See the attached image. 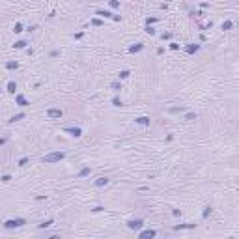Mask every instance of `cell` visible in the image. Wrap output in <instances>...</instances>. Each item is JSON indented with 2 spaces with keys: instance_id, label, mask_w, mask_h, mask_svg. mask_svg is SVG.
I'll return each instance as SVG.
<instances>
[{
  "instance_id": "obj_23",
  "label": "cell",
  "mask_w": 239,
  "mask_h": 239,
  "mask_svg": "<svg viewBox=\"0 0 239 239\" xmlns=\"http://www.w3.org/2000/svg\"><path fill=\"white\" fill-rule=\"evenodd\" d=\"M232 28H234L232 21H224V23H222V30H232Z\"/></svg>"
},
{
  "instance_id": "obj_29",
  "label": "cell",
  "mask_w": 239,
  "mask_h": 239,
  "mask_svg": "<svg viewBox=\"0 0 239 239\" xmlns=\"http://www.w3.org/2000/svg\"><path fill=\"white\" fill-rule=\"evenodd\" d=\"M146 34H149V36L155 34V30H153V26H151V25H146Z\"/></svg>"
},
{
  "instance_id": "obj_11",
  "label": "cell",
  "mask_w": 239,
  "mask_h": 239,
  "mask_svg": "<svg viewBox=\"0 0 239 239\" xmlns=\"http://www.w3.org/2000/svg\"><path fill=\"white\" fill-rule=\"evenodd\" d=\"M135 122H136L138 125H149L151 120H149V116H138V118L135 120Z\"/></svg>"
},
{
  "instance_id": "obj_32",
  "label": "cell",
  "mask_w": 239,
  "mask_h": 239,
  "mask_svg": "<svg viewBox=\"0 0 239 239\" xmlns=\"http://www.w3.org/2000/svg\"><path fill=\"white\" fill-rule=\"evenodd\" d=\"M161 38H162V41H165V39L168 41V39H172V34H170V32H165V34H162Z\"/></svg>"
},
{
  "instance_id": "obj_15",
  "label": "cell",
  "mask_w": 239,
  "mask_h": 239,
  "mask_svg": "<svg viewBox=\"0 0 239 239\" xmlns=\"http://www.w3.org/2000/svg\"><path fill=\"white\" fill-rule=\"evenodd\" d=\"M6 69H9V71L19 69V62H15V60H11V62H6Z\"/></svg>"
},
{
  "instance_id": "obj_31",
  "label": "cell",
  "mask_w": 239,
  "mask_h": 239,
  "mask_svg": "<svg viewBox=\"0 0 239 239\" xmlns=\"http://www.w3.org/2000/svg\"><path fill=\"white\" fill-rule=\"evenodd\" d=\"M157 23V17H148L146 19V25H155Z\"/></svg>"
},
{
  "instance_id": "obj_8",
  "label": "cell",
  "mask_w": 239,
  "mask_h": 239,
  "mask_svg": "<svg viewBox=\"0 0 239 239\" xmlns=\"http://www.w3.org/2000/svg\"><path fill=\"white\" fill-rule=\"evenodd\" d=\"M15 105H19V106H28V105H30V101L26 99V97H25L23 93H17V95H15Z\"/></svg>"
},
{
  "instance_id": "obj_40",
  "label": "cell",
  "mask_w": 239,
  "mask_h": 239,
  "mask_svg": "<svg viewBox=\"0 0 239 239\" xmlns=\"http://www.w3.org/2000/svg\"><path fill=\"white\" fill-rule=\"evenodd\" d=\"M6 144V138H0V146H4Z\"/></svg>"
},
{
  "instance_id": "obj_4",
  "label": "cell",
  "mask_w": 239,
  "mask_h": 239,
  "mask_svg": "<svg viewBox=\"0 0 239 239\" xmlns=\"http://www.w3.org/2000/svg\"><path fill=\"white\" fill-rule=\"evenodd\" d=\"M62 116H64V112L60 108H49L47 110V118H51V120H60Z\"/></svg>"
},
{
  "instance_id": "obj_28",
  "label": "cell",
  "mask_w": 239,
  "mask_h": 239,
  "mask_svg": "<svg viewBox=\"0 0 239 239\" xmlns=\"http://www.w3.org/2000/svg\"><path fill=\"white\" fill-rule=\"evenodd\" d=\"M13 32H15V34H21V32H23V25H21V23H15Z\"/></svg>"
},
{
  "instance_id": "obj_39",
  "label": "cell",
  "mask_w": 239,
  "mask_h": 239,
  "mask_svg": "<svg viewBox=\"0 0 239 239\" xmlns=\"http://www.w3.org/2000/svg\"><path fill=\"white\" fill-rule=\"evenodd\" d=\"M172 215H174V217H179L181 211H179V209H172Z\"/></svg>"
},
{
  "instance_id": "obj_21",
  "label": "cell",
  "mask_w": 239,
  "mask_h": 239,
  "mask_svg": "<svg viewBox=\"0 0 239 239\" xmlns=\"http://www.w3.org/2000/svg\"><path fill=\"white\" fill-rule=\"evenodd\" d=\"M86 176H90V166H84V168L79 172V178H86Z\"/></svg>"
},
{
  "instance_id": "obj_27",
  "label": "cell",
  "mask_w": 239,
  "mask_h": 239,
  "mask_svg": "<svg viewBox=\"0 0 239 239\" xmlns=\"http://www.w3.org/2000/svg\"><path fill=\"white\" fill-rule=\"evenodd\" d=\"M185 120H187V122H192V120H196V112H187V114H185Z\"/></svg>"
},
{
  "instance_id": "obj_33",
  "label": "cell",
  "mask_w": 239,
  "mask_h": 239,
  "mask_svg": "<svg viewBox=\"0 0 239 239\" xmlns=\"http://www.w3.org/2000/svg\"><path fill=\"white\" fill-rule=\"evenodd\" d=\"M0 179H2L4 183H8L9 179H11V176H9V174H4V176H2V178H0Z\"/></svg>"
},
{
  "instance_id": "obj_20",
  "label": "cell",
  "mask_w": 239,
  "mask_h": 239,
  "mask_svg": "<svg viewBox=\"0 0 239 239\" xmlns=\"http://www.w3.org/2000/svg\"><path fill=\"white\" fill-rule=\"evenodd\" d=\"M90 25H92V26H103L105 23H103V21H101V19H97V17H93V19L90 21Z\"/></svg>"
},
{
  "instance_id": "obj_26",
  "label": "cell",
  "mask_w": 239,
  "mask_h": 239,
  "mask_svg": "<svg viewBox=\"0 0 239 239\" xmlns=\"http://www.w3.org/2000/svg\"><path fill=\"white\" fill-rule=\"evenodd\" d=\"M123 103H122V99H120V97L116 95V97H112V106H122Z\"/></svg>"
},
{
  "instance_id": "obj_9",
  "label": "cell",
  "mask_w": 239,
  "mask_h": 239,
  "mask_svg": "<svg viewBox=\"0 0 239 239\" xmlns=\"http://www.w3.org/2000/svg\"><path fill=\"white\" fill-rule=\"evenodd\" d=\"M108 181H110L108 178L99 176V178H95V179H93V185H95V187H105V185H108Z\"/></svg>"
},
{
  "instance_id": "obj_35",
  "label": "cell",
  "mask_w": 239,
  "mask_h": 239,
  "mask_svg": "<svg viewBox=\"0 0 239 239\" xmlns=\"http://www.w3.org/2000/svg\"><path fill=\"white\" fill-rule=\"evenodd\" d=\"M181 110H183L181 106H174V108H170V112H181Z\"/></svg>"
},
{
  "instance_id": "obj_24",
  "label": "cell",
  "mask_w": 239,
  "mask_h": 239,
  "mask_svg": "<svg viewBox=\"0 0 239 239\" xmlns=\"http://www.w3.org/2000/svg\"><path fill=\"white\" fill-rule=\"evenodd\" d=\"M110 88H112L114 92H120V90H122V84H120V80H114V82L110 84Z\"/></svg>"
},
{
  "instance_id": "obj_22",
  "label": "cell",
  "mask_w": 239,
  "mask_h": 239,
  "mask_svg": "<svg viewBox=\"0 0 239 239\" xmlns=\"http://www.w3.org/2000/svg\"><path fill=\"white\" fill-rule=\"evenodd\" d=\"M209 215H211V208H209V205H205L204 211H202V219H208Z\"/></svg>"
},
{
  "instance_id": "obj_13",
  "label": "cell",
  "mask_w": 239,
  "mask_h": 239,
  "mask_svg": "<svg viewBox=\"0 0 239 239\" xmlns=\"http://www.w3.org/2000/svg\"><path fill=\"white\" fill-rule=\"evenodd\" d=\"M142 49H144V45H142V43H135V45H131V47H129V52L136 54V52H140Z\"/></svg>"
},
{
  "instance_id": "obj_14",
  "label": "cell",
  "mask_w": 239,
  "mask_h": 239,
  "mask_svg": "<svg viewBox=\"0 0 239 239\" xmlns=\"http://www.w3.org/2000/svg\"><path fill=\"white\" fill-rule=\"evenodd\" d=\"M196 224H192V222H183V224H176L174 226V230H185V228H194Z\"/></svg>"
},
{
  "instance_id": "obj_25",
  "label": "cell",
  "mask_w": 239,
  "mask_h": 239,
  "mask_svg": "<svg viewBox=\"0 0 239 239\" xmlns=\"http://www.w3.org/2000/svg\"><path fill=\"white\" fill-rule=\"evenodd\" d=\"M108 6H110L112 9H118L120 8V0H108Z\"/></svg>"
},
{
  "instance_id": "obj_37",
  "label": "cell",
  "mask_w": 239,
  "mask_h": 239,
  "mask_svg": "<svg viewBox=\"0 0 239 239\" xmlns=\"http://www.w3.org/2000/svg\"><path fill=\"white\" fill-rule=\"evenodd\" d=\"M82 36H84V32H77V34H75V39H82Z\"/></svg>"
},
{
  "instance_id": "obj_16",
  "label": "cell",
  "mask_w": 239,
  "mask_h": 239,
  "mask_svg": "<svg viewBox=\"0 0 239 239\" xmlns=\"http://www.w3.org/2000/svg\"><path fill=\"white\" fill-rule=\"evenodd\" d=\"M25 118V112H19V114H13L11 118H9V123H15V122H19V120H23Z\"/></svg>"
},
{
  "instance_id": "obj_34",
  "label": "cell",
  "mask_w": 239,
  "mask_h": 239,
  "mask_svg": "<svg viewBox=\"0 0 239 239\" xmlns=\"http://www.w3.org/2000/svg\"><path fill=\"white\" fill-rule=\"evenodd\" d=\"M103 209H105V208H103V205H95V208H93L92 211H93V213H99V211H103Z\"/></svg>"
},
{
  "instance_id": "obj_7",
  "label": "cell",
  "mask_w": 239,
  "mask_h": 239,
  "mask_svg": "<svg viewBox=\"0 0 239 239\" xmlns=\"http://www.w3.org/2000/svg\"><path fill=\"white\" fill-rule=\"evenodd\" d=\"M155 235H157V232L151 230V228H148V230H142V232L138 234L140 239H151V237H155Z\"/></svg>"
},
{
  "instance_id": "obj_10",
  "label": "cell",
  "mask_w": 239,
  "mask_h": 239,
  "mask_svg": "<svg viewBox=\"0 0 239 239\" xmlns=\"http://www.w3.org/2000/svg\"><path fill=\"white\" fill-rule=\"evenodd\" d=\"M95 15H99V17H103V19H112L114 13L106 11V9H95Z\"/></svg>"
},
{
  "instance_id": "obj_18",
  "label": "cell",
  "mask_w": 239,
  "mask_h": 239,
  "mask_svg": "<svg viewBox=\"0 0 239 239\" xmlns=\"http://www.w3.org/2000/svg\"><path fill=\"white\" fill-rule=\"evenodd\" d=\"M15 90H17V82L15 80H9L8 82V92L9 93H15Z\"/></svg>"
},
{
  "instance_id": "obj_5",
  "label": "cell",
  "mask_w": 239,
  "mask_h": 239,
  "mask_svg": "<svg viewBox=\"0 0 239 239\" xmlns=\"http://www.w3.org/2000/svg\"><path fill=\"white\" fill-rule=\"evenodd\" d=\"M64 131L69 133V135H71V136H75V138L82 136V129H80V127H64Z\"/></svg>"
},
{
  "instance_id": "obj_3",
  "label": "cell",
  "mask_w": 239,
  "mask_h": 239,
  "mask_svg": "<svg viewBox=\"0 0 239 239\" xmlns=\"http://www.w3.org/2000/svg\"><path fill=\"white\" fill-rule=\"evenodd\" d=\"M127 228L129 230H142L144 221L142 219H131V221H127Z\"/></svg>"
},
{
  "instance_id": "obj_38",
  "label": "cell",
  "mask_w": 239,
  "mask_h": 239,
  "mask_svg": "<svg viewBox=\"0 0 239 239\" xmlns=\"http://www.w3.org/2000/svg\"><path fill=\"white\" fill-rule=\"evenodd\" d=\"M112 21H116V23H120V21H122V15H112Z\"/></svg>"
},
{
  "instance_id": "obj_12",
  "label": "cell",
  "mask_w": 239,
  "mask_h": 239,
  "mask_svg": "<svg viewBox=\"0 0 239 239\" xmlns=\"http://www.w3.org/2000/svg\"><path fill=\"white\" fill-rule=\"evenodd\" d=\"M26 45H28V43H26L25 39H19V41H15V43H13V49L23 51V49H26Z\"/></svg>"
},
{
  "instance_id": "obj_2",
  "label": "cell",
  "mask_w": 239,
  "mask_h": 239,
  "mask_svg": "<svg viewBox=\"0 0 239 239\" xmlns=\"http://www.w3.org/2000/svg\"><path fill=\"white\" fill-rule=\"evenodd\" d=\"M25 224H26V221L21 219V217H17V219H8L4 222V228L6 230H15V228H23Z\"/></svg>"
},
{
  "instance_id": "obj_6",
  "label": "cell",
  "mask_w": 239,
  "mask_h": 239,
  "mask_svg": "<svg viewBox=\"0 0 239 239\" xmlns=\"http://www.w3.org/2000/svg\"><path fill=\"white\" fill-rule=\"evenodd\" d=\"M183 51H185L187 54H194V52L200 51V45H198V43H187V45L183 47Z\"/></svg>"
},
{
  "instance_id": "obj_19",
  "label": "cell",
  "mask_w": 239,
  "mask_h": 239,
  "mask_svg": "<svg viewBox=\"0 0 239 239\" xmlns=\"http://www.w3.org/2000/svg\"><path fill=\"white\" fill-rule=\"evenodd\" d=\"M129 75H131V73H129V69H123V71H120V75H118V79H120V80H125V79L129 77Z\"/></svg>"
},
{
  "instance_id": "obj_30",
  "label": "cell",
  "mask_w": 239,
  "mask_h": 239,
  "mask_svg": "<svg viewBox=\"0 0 239 239\" xmlns=\"http://www.w3.org/2000/svg\"><path fill=\"white\" fill-rule=\"evenodd\" d=\"M28 162H30V159H28V157H23V159L19 161V166H26Z\"/></svg>"
},
{
  "instance_id": "obj_1",
  "label": "cell",
  "mask_w": 239,
  "mask_h": 239,
  "mask_svg": "<svg viewBox=\"0 0 239 239\" xmlns=\"http://www.w3.org/2000/svg\"><path fill=\"white\" fill-rule=\"evenodd\" d=\"M62 159H66V153H64V151H51V153L41 157V162L43 165H52V162H60Z\"/></svg>"
},
{
  "instance_id": "obj_36",
  "label": "cell",
  "mask_w": 239,
  "mask_h": 239,
  "mask_svg": "<svg viewBox=\"0 0 239 239\" xmlns=\"http://www.w3.org/2000/svg\"><path fill=\"white\" fill-rule=\"evenodd\" d=\"M170 49H172V51H178L179 45H178V43H170Z\"/></svg>"
},
{
  "instance_id": "obj_17",
  "label": "cell",
  "mask_w": 239,
  "mask_h": 239,
  "mask_svg": "<svg viewBox=\"0 0 239 239\" xmlns=\"http://www.w3.org/2000/svg\"><path fill=\"white\" fill-rule=\"evenodd\" d=\"M52 222H54L52 219H47V221H43V222H39L38 226L41 228V230H45V228H49V226H52Z\"/></svg>"
}]
</instances>
